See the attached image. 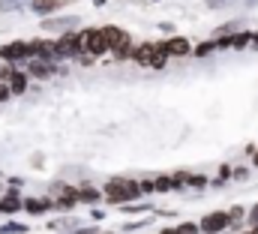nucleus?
<instances>
[{"label":"nucleus","instance_id":"obj_1","mask_svg":"<svg viewBox=\"0 0 258 234\" xmlns=\"http://www.w3.org/2000/svg\"><path fill=\"white\" fill-rule=\"evenodd\" d=\"M102 195H105V204H111V207H120V204L141 201V198H144V189H141V180H138V177L114 174V177H108V180H105V186H102Z\"/></svg>","mask_w":258,"mask_h":234},{"label":"nucleus","instance_id":"obj_2","mask_svg":"<svg viewBox=\"0 0 258 234\" xmlns=\"http://www.w3.org/2000/svg\"><path fill=\"white\" fill-rule=\"evenodd\" d=\"M102 33H105V39H108V45H111V57H114L117 63L132 60L135 42H132V33H129V30H123V27H117V24H102Z\"/></svg>","mask_w":258,"mask_h":234},{"label":"nucleus","instance_id":"obj_3","mask_svg":"<svg viewBox=\"0 0 258 234\" xmlns=\"http://www.w3.org/2000/svg\"><path fill=\"white\" fill-rule=\"evenodd\" d=\"M48 195L54 198V210L57 213H72L81 198H78V183H66V180H54L48 186Z\"/></svg>","mask_w":258,"mask_h":234},{"label":"nucleus","instance_id":"obj_4","mask_svg":"<svg viewBox=\"0 0 258 234\" xmlns=\"http://www.w3.org/2000/svg\"><path fill=\"white\" fill-rule=\"evenodd\" d=\"M57 60H75L81 51H84V39H81V27L78 30H66V33H57Z\"/></svg>","mask_w":258,"mask_h":234},{"label":"nucleus","instance_id":"obj_5","mask_svg":"<svg viewBox=\"0 0 258 234\" xmlns=\"http://www.w3.org/2000/svg\"><path fill=\"white\" fill-rule=\"evenodd\" d=\"M81 39H84V51L93 57H105L111 54V45L102 33V27H81Z\"/></svg>","mask_w":258,"mask_h":234},{"label":"nucleus","instance_id":"obj_6","mask_svg":"<svg viewBox=\"0 0 258 234\" xmlns=\"http://www.w3.org/2000/svg\"><path fill=\"white\" fill-rule=\"evenodd\" d=\"M0 60L24 66L30 60V39H9V42H3L0 45Z\"/></svg>","mask_w":258,"mask_h":234},{"label":"nucleus","instance_id":"obj_7","mask_svg":"<svg viewBox=\"0 0 258 234\" xmlns=\"http://www.w3.org/2000/svg\"><path fill=\"white\" fill-rule=\"evenodd\" d=\"M24 66H27V72H30L33 81H51L54 75H66V66H57V60H39V57H33Z\"/></svg>","mask_w":258,"mask_h":234},{"label":"nucleus","instance_id":"obj_8","mask_svg":"<svg viewBox=\"0 0 258 234\" xmlns=\"http://www.w3.org/2000/svg\"><path fill=\"white\" fill-rule=\"evenodd\" d=\"M198 225H201V231L204 234H222L231 228V216H228V207L225 210H210V213H204L201 219H198Z\"/></svg>","mask_w":258,"mask_h":234},{"label":"nucleus","instance_id":"obj_9","mask_svg":"<svg viewBox=\"0 0 258 234\" xmlns=\"http://www.w3.org/2000/svg\"><path fill=\"white\" fill-rule=\"evenodd\" d=\"M81 27V18L78 15H45L42 18V30L45 33H66V30H78Z\"/></svg>","mask_w":258,"mask_h":234},{"label":"nucleus","instance_id":"obj_10","mask_svg":"<svg viewBox=\"0 0 258 234\" xmlns=\"http://www.w3.org/2000/svg\"><path fill=\"white\" fill-rule=\"evenodd\" d=\"M159 42L162 39H144V42H138L135 51H132V63L141 66V69H150V63H153V57L159 51Z\"/></svg>","mask_w":258,"mask_h":234},{"label":"nucleus","instance_id":"obj_11","mask_svg":"<svg viewBox=\"0 0 258 234\" xmlns=\"http://www.w3.org/2000/svg\"><path fill=\"white\" fill-rule=\"evenodd\" d=\"M51 210H54V198L51 195H24V213L27 216L39 219V216H45Z\"/></svg>","mask_w":258,"mask_h":234},{"label":"nucleus","instance_id":"obj_12","mask_svg":"<svg viewBox=\"0 0 258 234\" xmlns=\"http://www.w3.org/2000/svg\"><path fill=\"white\" fill-rule=\"evenodd\" d=\"M162 45H165V51L171 54V60H183V57H192V42L186 39V36H177V33H171L168 39H162Z\"/></svg>","mask_w":258,"mask_h":234},{"label":"nucleus","instance_id":"obj_13","mask_svg":"<svg viewBox=\"0 0 258 234\" xmlns=\"http://www.w3.org/2000/svg\"><path fill=\"white\" fill-rule=\"evenodd\" d=\"M33 57H39V60H57V42L45 39V36L30 39V60Z\"/></svg>","mask_w":258,"mask_h":234},{"label":"nucleus","instance_id":"obj_14","mask_svg":"<svg viewBox=\"0 0 258 234\" xmlns=\"http://www.w3.org/2000/svg\"><path fill=\"white\" fill-rule=\"evenodd\" d=\"M78 0H30V12L33 15H54V12H60V9H69V6H75Z\"/></svg>","mask_w":258,"mask_h":234},{"label":"nucleus","instance_id":"obj_15","mask_svg":"<svg viewBox=\"0 0 258 234\" xmlns=\"http://www.w3.org/2000/svg\"><path fill=\"white\" fill-rule=\"evenodd\" d=\"M24 210V198L18 195V189H6L3 192V198H0V216H18Z\"/></svg>","mask_w":258,"mask_h":234},{"label":"nucleus","instance_id":"obj_16","mask_svg":"<svg viewBox=\"0 0 258 234\" xmlns=\"http://www.w3.org/2000/svg\"><path fill=\"white\" fill-rule=\"evenodd\" d=\"M9 87H12L15 96H24V93L33 87V78H30L27 66H15V69H12V75H9Z\"/></svg>","mask_w":258,"mask_h":234},{"label":"nucleus","instance_id":"obj_17","mask_svg":"<svg viewBox=\"0 0 258 234\" xmlns=\"http://www.w3.org/2000/svg\"><path fill=\"white\" fill-rule=\"evenodd\" d=\"M78 198H81V207H93V204L105 201L102 186H96V183H90V180H81V183H78Z\"/></svg>","mask_w":258,"mask_h":234},{"label":"nucleus","instance_id":"obj_18","mask_svg":"<svg viewBox=\"0 0 258 234\" xmlns=\"http://www.w3.org/2000/svg\"><path fill=\"white\" fill-rule=\"evenodd\" d=\"M228 216H231V231L249 228V210H246L243 204H231V207H228Z\"/></svg>","mask_w":258,"mask_h":234},{"label":"nucleus","instance_id":"obj_19","mask_svg":"<svg viewBox=\"0 0 258 234\" xmlns=\"http://www.w3.org/2000/svg\"><path fill=\"white\" fill-rule=\"evenodd\" d=\"M219 48H216V39H201L195 48H192V57H198V60H204V57H210V54H216Z\"/></svg>","mask_w":258,"mask_h":234},{"label":"nucleus","instance_id":"obj_20","mask_svg":"<svg viewBox=\"0 0 258 234\" xmlns=\"http://www.w3.org/2000/svg\"><path fill=\"white\" fill-rule=\"evenodd\" d=\"M231 36H234V51H243V48H249V45H252L255 30H237V33H231Z\"/></svg>","mask_w":258,"mask_h":234},{"label":"nucleus","instance_id":"obj_21","mask_svg":"<svg viewBox=\"0 0 258 234\" xmlns=\"http://www.w3.org/2000/svg\"><path fill=\"white\" fill-rule=\"evenodd\" d=\"M153 180H156V195L174 192V177L171 174H153Z\"/></svg>","mask_w":258,"mask_h":234},{"label":"nucleus","instance_id":"obj_22","mask_svg":"<svg viewBox=\"0 0 258 234\" xmlns=\"http://www.w3.org/2000/svg\"><path fill=\"white\" fill-rule=\"evenodd\" d=\"M186 186H189V189H201V192H204V189L210 186V177H207V174H195V171H189Z\"/></svg>","mask_w":258,"mask_h":234},{"label":"nucleus","instance_id":"obj_23","mask_svg":"<svg viewBox=\"0 0 258 234\" xmlns=\"http://www.w3.org/2000/svg\"><path fill=\"white\" fill-rule=\"evenodd\" d=\"M174 231H177V234H204V231H201V225H198V222H192V219L177 222V225H174Z\"/></svg>","mask_w":258,"mask_h":234},{"label":"nucleus","instance_id":"obj_24","mask_svg":"<svg viewBox=\"0 0 258 234\" xmlns=\"http://www.w3.org/2000/svg\"><path fill=\"white\" fill-rule=\"evenodd\" d=\"M0 234H27V225H24V222L9 219V222H3V225H0Z\"/></svg>","mask_w":258,"mask_h":234},{"label":"nucleus","instance_id":"obj_25","mask_svg":"<svg viewBox=\"0 0 258 234\" xmlns=\"http://www.w3.org/2000/svg\"><path fill=\"white\" fill-rule=\"evenodd\" d=\"M240 27H243L240 21H225V24H219V27L213 30V36H225V33H237Z\"/></svg>","mask_w":258,"mask_h":234},{"label":"nucleus","instance_id":"obj_26","mask_svg":"<svg viewBox=\"0 0 258 234\" xmlns=\"http://www.w3.org/2000/svg\"><path fill=\"white\" fill-rule=\"evenodd\" d=\"M66 228H78V219L75 216H66V219H57L51 225V231H66Z\"/></svg>","mask_w":258,"mask_h":234},{"label":"nucleus","instance_id":"obj_27","mask_svg":"<svg viewBox=\"0 0 258 234\" xmlns=\"http://www.w3.org/2000/svg\"><path fill=\"white\" fill-rule=\"evenodd\" d=\"M21 6H30V0H0V12H15Z\"/></svg>","mask_w":258,"mask_h":234},{"label":"nucleus","instance_id":"obj_28","mask_svg":"<svg viewBox=\"0 0 258 234\" xmlns=\"http://www.w3.org/2000/svg\"><path fill=\"white\" fill-rule=\"evenodd\" d=\"M96 60H99V57H93V54H87V51H81V54L75 57V63H78V66H84V69L96 66Z\"/></svg>","mask_w":258,"mask_h":234},{"label":"nucleus","instance_id":"obj_29","mask_svg":"<svg viewBox=\"0 0 258 234\" xmlns=\"http://www.w3.org/2000/svg\"><path fill=\"white\" fill-rule=\"evenodd\" d=\"M237 0H204V6L207 9H228V6H234Z\"/></svg>","mask_w":258,"mask_h":234},{"label":"nucleus","instance_id":"obj_30","mask_svg":"<svg viewBox=\"0 0 258 234\" xmlns=\"http://www.w3.org/2000/svg\"><path fill=\"white\" fill-rule=\"evenodd\" d=\"M219 177H222L225 183H231V180H234V168H231L228 162H222V165H219Z\"/></svg>","mask_w":258,"mask_h":234},{"label":"nucleus","instance_id":"obj_31","mask_svg":"<svg viewBox=\"0 0 258 234\" xmlns=\"http://www.w3.org/2000/svg\"><path fill=\"white\" fill-rule=\"evenodd\" d=\"M141 189H144V195H156V180L153 177H141Z\"/></svg>","mask_w":258,"mask_h":234},{"label":"nucleus","instance_id":"obj_32","mask_svg":"<svg viewBox=\"0 0 258 234\" xmlns=\"http://www.w3.org/2000/svg\"><path fill=\"white\" fill-rule=\"evenodd\" d=\"M15 93H12V87H9V81H0V102H9Z\"/></svg>","mask_w":258,"mask_h":234},{"label":"nucleus","instance_id":"obj_33","mask_svg":"<svg viewBox=\"0 0 258 234\" xmlns=\"http://www.w3.org/2000/svg\"><path fill=\"white\" fill-rule=\"evenodd\" d=\"M12 69H15V63H6V60H0V81H9Z\"/></svg>","mask_w":258,"mask_h":234},{"label":"nucleus","instance_id":"obj_34","mask_svg":"<svg viewBox=\"0 0 258 234\" xmlns=\"http://www.w3.org/2000/svg\"><path fill=\"white\" fill-rule=\"evenodd\" d=\"M246 177H249V168H246V165H237V168H234V183H240V180H246Z\"/></svg>","mask_w":258,"mask_h":234},{"label":"nucleus","instance_id":"obj_35","mask_svg":"<svg viewBox=\"0 0 258 234\" xmlns=\"http://www.w3.org/2000/svg\"><path fill=\"white\" fill-rule=\"evenodd\" d=\"M6 183H9L6 189H18V192H21V186H24V180H21V177H9Z\"/></svg>","mask_w":258,"mask_h":234},{"label":"nucleus","instance_id":"obj_36","mask_svg":"<svg viewBox=\"0 0 258 234\" xmlns=\"http://www.w3.org/2000/svg\"><path fill=\"white\" fill-rule=\"evenodd\" d=\"M249 225H258V204L249 207Z\"/></svg>","mask_w":258,"mask_h":234},{"label":"nucleus","instance_id":"obj_37","mask_svg":"<svg viewBox=\"0 0 258 234\" xmlns=\"http://www.w3.org/2000/svg\"><path fill=\"white\" fill-rule=\"evenodd\" d=\"M99 228H93V225H87V228H75L72 234H96Z\"/></svg>","mask_w":258,"mask_h":234},{"label":"nucleus","instance_id":"obj_38","mask_svg":"<svg viewBox=\"0 0 258 234\" xmlns=\"http://www.w3.org/2000/svg\"><path fill=\"white\" fill-rule=\"evenodd\" d=\"M93 219L99 222V219H105V210H99V207H93Z\"/></svg>","mask_w":258,"mask_h":234},{"label":"nucleus","instance_id":"obj_39","mask_svg":"<svg viewBox=\"0 0 258 234\" xmlns=\"http://www.w3.org/2000/svg\"><path fill=\"white\" fill-rule=\"evenodd\" d=\"M243 6H249V9H252V6H258V0H243Z\"/></svg>","mask_w":258,"mask_h":234},{"label":"nucleus","instance_id":"obj_40","mask_svg":"<svg viewBox=\"0 0 258 234\" xmlns=\"http://www.w3.org/2000/svg\"><path fill=\"white\" fill-rule=\"evenodd\" d=\"M252 168H258V150H255V156H252Z\"/></svg>","mask_w":258,"mask_h":234},{"label":"nucleus","instance_id":"obj_41","mask_svg":"<svg viewBox=\"0 0 258 234\" xmlns=\"http://www.w3.org/2000/svg\"><path fill=\"white\" fill-rule=\"evenodd\" d=\"M237 234H252V228H240Z\"/></svg>","mask_w":258,"mask_h":234},{"label":"nucleus","instance_id":"obj_42","mask_svg":"<svg viewBox=\"0 0 258 234\" xmlns=\"http://www.w3.org/2000/svg\"><path fill=\"white\" fill-rule=\"evenodd\" d=\"M252 48H258V30H255V39H252Z\"/></svg>","mask_w":258,"mask_h":234},{"label":"nucleus","instance_id":"obj_43","mask_svg":"<svg viewBox=\"0 0 258 234\" xmlns=\"http://www.w3.org/2000/svg\"><path fill=\"white\" fill-rule=\"evenodd\" d=\"M249 228H252V234H258V225H249Z\"/></svg>","mask_w":258,"mask_h":234},{"label":"nucleus","instance_id":"obj_44","mask_svg":"<svg viewBox=\"0 0 258 234\" xmlns=\"http://www.w3.org/2000/svg\"><path fill=\"white\" fill-rule=\"evenodd\" d=\"M96 234H114V231H96Z\"/></svg>","mask_w":258,"mask_h":234}]
</instances>
